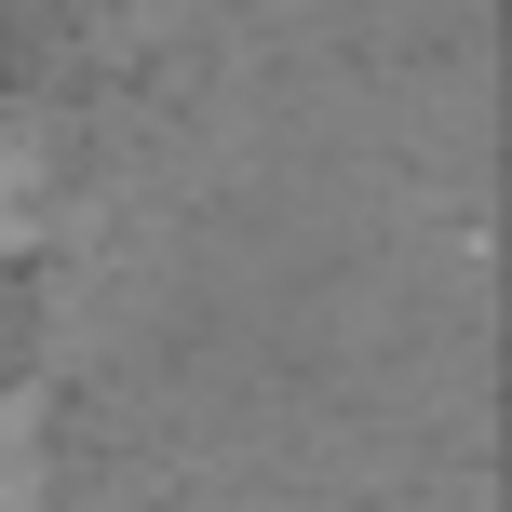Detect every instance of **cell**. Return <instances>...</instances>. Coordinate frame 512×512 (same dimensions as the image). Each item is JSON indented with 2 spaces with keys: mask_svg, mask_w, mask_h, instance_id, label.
I'll return each instance as SVG.
<instances>
[{
  "mask_svg": "<svg viewBox=\"0 0 512 512\" xmlns=\"http://www.w3.org/2000/svg\"><path fill=\"white\" fill-rule=\"evenodd\" d=\"M54 189H68L54 176V135L27 122V108H0V256H27L54 230Z\"/></svg>",
  "mask_w": 512,
  "mask_h": 512,
  "instance_id": "1",
  "label": "cell"
},
{
  "mask_svg": "<svg viewBox=\"0 0 512 512\" xmlns=\"http://www.w3.org/2000/svg\"><path fill=\"white\" fill-rule=\"evenodd\" d=\"M41 486H54V472H41V418L0 391V512H41Z\"/></svg>",
  "mask_w": 512,
  "mask_h": 512,
  "instance_id": "2",
  "label": "cell"
}]
</instances>
